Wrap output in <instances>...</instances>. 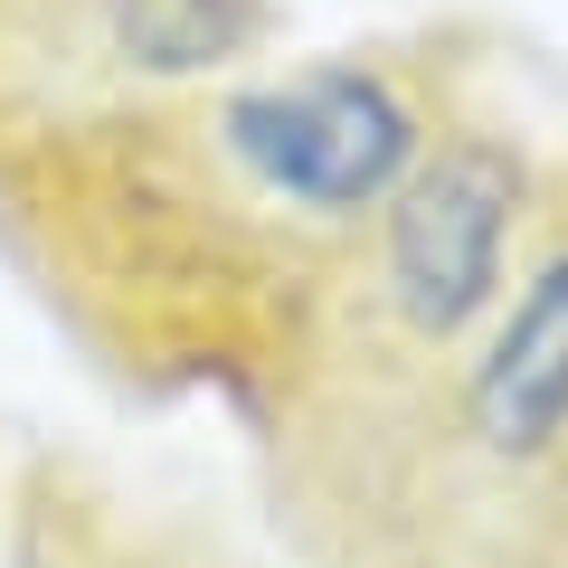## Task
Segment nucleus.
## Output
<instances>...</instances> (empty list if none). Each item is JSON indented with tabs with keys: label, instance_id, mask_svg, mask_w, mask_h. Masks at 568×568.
Returning <instances> with one entry per match:
<instances>
[{
	"label": "nucleus",
	"instance_id": "nucleus-1",
	"mask_svg": "<svg viewBox=\"0 0 568 568\" xmlns=\"http://www.w3.org/2000/svg\"><path fill=\"white\" fill-rule=\"evenodd\" d=\"M530 152L511 133L455 123L426 142L398 200L369 219V275H351L342 351L313 361L323 407L379 398L398 369H455L521 275Z\"/></svg>",
	"mask_w": 568,
	"mask_h": 568
},
{
	"label": "nucleus",
	"instance_id": "nucleus-2",
	"mask_svg": "<svg viewBox=\"0 0 568 568\" xmlns=\"http://www.w3.org/2000/svg\"><path fill=\"white\" fill-rule=\"evenodd\" d=\"M256 0H114V39L152 77H209L256 39Z\"/></svg>",
	"mask_w": 568,
	"mask_h": 568
},
{
	"label": "nucleus",
	"instance_id": "nucleus-3",
	"mask_svg": "<svg viewBox=\"0 0 568 568\" xmlns=\"http://www.w3.org/2000/svg\"><path fill=\"white\" fill-rule=\"evenodd\" d=\"M540 568H568V493H559V521H549V549H540Z\"/></svg>",
	"mask_w": 568,
	"mask_h": 568
}]
</instances>
